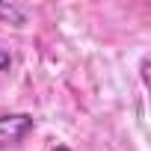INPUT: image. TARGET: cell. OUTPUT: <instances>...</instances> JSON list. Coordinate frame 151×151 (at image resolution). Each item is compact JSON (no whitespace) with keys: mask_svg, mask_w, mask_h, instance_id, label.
<instances>
[{"mask_svg":"<svg viewBox=\"0 0 151 151\" xmlns=\"http://www.w3.org/2000/svg\"><path fill=\"white\" fill-rule=\"evenodd\" d=\"M36 127L30 113H6L0 116V148H9L15 142H21L30 130Z\"/></svg>","mask_w":151,"mask_h":151,"instance_id":"cell-1","label":"cell"},{"mask_svg":"<svg viewBox=\"0 0 151 151\" xmlns=\"http://www.w3.org/2000/svg\"><path fill=\"white\" fill-rule=\"evenodd\" d=\"M0 18L9 21V24H24L27 21V9L15 6V3H0Z\"/></svg>","mask_w":151,"mask_h":151,"instance_id":"cell-2","label":"cell"},{"mask_svg":"<svg viewBox=\"0 0 151 151\" xmlns=\"http://www.w3.org/2000/svg\"><path fill=\"white\" fill-rule=\"evenodd\" d=\"M12 65V56H9V50H3V47H0V71H6Z\"/></svg>","mask_w":151,"mask_h":151,"instance_id":"cell-3","label":"cell"},{"mask_svg":"<svg viewBox=\"0 0 151 151\" xmlns=\"http://www.w3.org/2000/svg\"><path fill=\"white\" fill-rule=\"evenodd\" d=\"M50 151H71V148H68V145H53Z\"/></svg>","mask_w":151,"mask_h":151,"instance_id":"cell-4","label":"cell"}]
</instances>
